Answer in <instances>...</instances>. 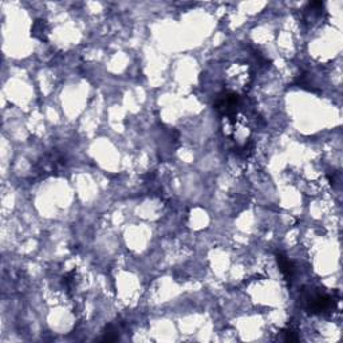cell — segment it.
I'll return each instance as SVG.
<instances>
[{
  "label": "cell",
  "mask_w": 343,
  "mask_h": 343,
  "mask_svg": "<svg viewBox=\"0 0 343 343\" xmlns=\"http://www.w3.org/2000/svg\"><path fill=\"white\" fill-rule=\"evenodd\" d=\"M306 308L312 314H321V312L328 311L334 307V299L327 294L321 292H310L304 297Z\"/></svg>",
  "instance_id": "cell-1"
},
{
  "label": "cell",
  "mask_w": 343,
  "mask_h": 343,
  "mask_svg": "<svg viewBox=\"0 0 343 343\" xmlns=\"http://www.w3.org/2000/svg\"><path fill=\"white\" fill-rule=\"evenodd\" d=\"M276 260H278V264H279V268H280L281 274L284 275L287 280L291 281L292 278H294V272H295V267H294V263L291 260L288 259L284 254H276Z\"/></svg>",
  "instance_id": "cell-2"
},
{
  "label": "cell",
  "mask_w": 343,
  "mask_h": 343,
  "mask_svg": "<svg viewBox=\"0 0 343 343\" xmlns=\"http://www.w3.org/2000/svg\"><path fill=\"white\" fill-rule=\"evenodd\" d=\"M47 31H48V28H47L46 21H43V19H37V21H34V24H32L31 37L35 38V39H39V41H42V42L43 41L46 42Z\"/></svg>",
  "instance_id": "cell-3"
},
{
  "label": "cell",
  "mask_w": 343,
  "mask_h": 343,
  "mask_svg": "<svg viewBox=\"0 0 343 343\" xmlns=\"http://www.w3.org/2000/svg\"><path fill=\"white\" fill-rule=\"evenodd\" d=\"M118 338H120V337H118V331L115 330L114 326H113V324L106 326V328H105L104 331V337H102V341H105V342H114V341H117Z\"/></svg>",
  "instance_id": "cell-4"
},
{
  "label": "cell",
  "mask_w": 343,
  "mask_h": 343,
  "mask_svg": "<svg viewBox=\"0 0 343 343\" xmlns=\"http://www.w3.org/2000/svg\"><path fill=\"white\" fill-rule=\"evenodd\" d=\"M283 335H284V341H287V342H298V341H299L298 334L295 333L292 328L283 330Z\"/></svg>",
  "instance_id": "cell-5"
}]
</instances>
